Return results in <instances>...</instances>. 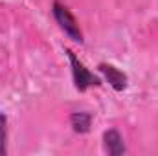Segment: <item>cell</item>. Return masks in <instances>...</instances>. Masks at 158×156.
Returning <instances> with one entry per match:
<instances>
[{"label": "cell", "instance_id": "3957f363", "mask_svg": "<svg viewBox=\"0 0 158 156\" xmlns=\"http://www.w3.org/2000/svg\"><path fill=\"white\" fill-rule=\"evenodd\" d=\"M99 72L105 76V79L109 81V84H110L114 90L121 92V90H125V88H127L129 79H127V76H125L121 70H118L116 66L107 64V63H101V64H99Z\"/></svg>", "mask_w": 158, "mask_h": 156}, {"label": "cell", "instance_id": "8992f818", "mask_svg": "<svg viewBox=\"0 0 158 156\" xmlns=\"http://www.w3.org/2000/svg\"><path fill=\"white\" fill-rule=\"evenodd\" d=\"M7 117L0 112V154H6V142H7Z\"/></svg>", "mask_w": 158, "mask_h": 156}, {"label": "cell", "instance_id": "7a4b0ae2", "mask_svg": "<svg viewBox=\"0 0 158 156\" xmlns=\"http://www.w3.org/2000/svg\"><path fill=\"white\" fill-rule=\"evenodd\" d=\"M66 55H68V61L72 66V76H74V83H76L77 90H86L88 86H99L101 84V81L85 68V64L76 57V53L72 50H66Z\"/></svg>", "mask_w": 158, "mask_h": 156}, {"label": "cell", "instance_id": "277c9868", "mask_svg": "<svg viewBox=\"0 0 158 156\" xmlns=\"http://www.w3.org/2000/svg\"><path fill=\"white\" fill-rule=\"evenodd\" d=\"M103 143H105V151L112 156H121L127 153L125 149V143H123V138L116 129H109L105 134H103Z\"/></svg>", "mask_w": 158, "mask_h": 156}, {"label": "cell", "instance_id": "5b68a950", "mask_svg": "<svg viewBox=\"0 0 158 156\" xmlns=\"http://www.w3.org/2000/svg\"><path fill=\"white\" fill-rule=\"evenodd\" d=\"M70 123H72V129L79 132V134H85L90 130V125H92V116L88 112H74L70 116Z\"/></svg>", "mask_w": 158, "mask_h": 156}, {"label": "cell", "instance_id": "6da1fadb", "mask_svg": "<svg viewBox=\"0 0 158 156\" xmlns=\"http://www.w3.org/2000/svg\"><path fill=\"white\" fill-rule=\"evenodd\" d=\"M52 11H53V17L57 20V24L61 26V30L76 42H83V33L79 30V24L76 20V17L70 13V9L61 4L59 0H53V6H52Z\"/></svg>", "mask_w": 158, "mask_h": 156}]
</instances>
